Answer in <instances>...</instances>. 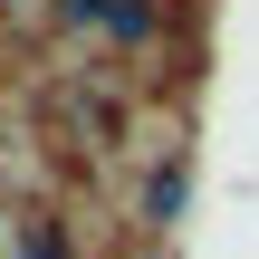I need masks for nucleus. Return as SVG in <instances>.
<instances>
[{
	"mask_svg": "<svg viewBox=\"0 0 259 259\" xmlns=\"http://www.w3.org/2000/svg\"><path fill=\"white\" fill-rule=\"evenodd\" d=\"M183 211H192V163H183V154H163V163H154V183H144V231H173Z\"/></svg>",
	"mask_w": 259,
	"mask_h": 259,
	"instance_id": "nucleus-1",
	"label": "nucleus"
},
{
	"mask_svg": "<svg viewBox=\"0 0 259 259\" xmlns=\"http://www.w3.org/2000/svg\"><path fill=\"white\" fill-rule=\"evenodd\" d=\"M154 29H163L154 0H106V10H96V38H106V48H144Z\"/></svg>",
	"mask_w": 259,
	"mask_h": 259,
	"instance_id": "nucleus-2",
	"label": "nucleus"
},
{
	"mask_svg": "<svg viewBox=\"0 0 259 259\" xmlns=\"http://www.w3.org/2000/svg\"><path fill=\"white\" fill-rule=\"evenodd\" d=\"M10 259H67L58 211H19V221H10Z\"/></svg>",
	"mask_w": 259,
	"mask_h": 259,
	"instance_id": "nucleus-3",
	"label": "nucleus"
},
{
	"mask_svg": "<svg viewBox=\"0 0 259 259\" xmlns=\"http://www.w3.org/2000/svg\"><path fill=\"white\" fill-rule=\"evenodd\" d=\"M0 10H38V0H0Z\"/></svg>",
	"mask_w": 259,
	"mask_h": 259,
	"instance_id": "nucleus-4",
	"label": "nucleus"
}]
</instances>
